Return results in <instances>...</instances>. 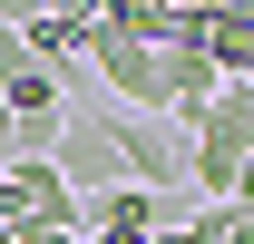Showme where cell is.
I'll list each match as a JSON object with an SVG mask.
<instances>
[{"label": "cell", "mask_w": 254, "mask_h": 244, "mask_svg": "<svg viewBox=\"0 0 254 244\" xmlns=\"http://www.w3.org/2000/svg\"><path fill=\"white\" fill-rule=\"evenodd\" d=\"M195 235L205 244H254V205H195Z\"/></svg>", "instance_id": "obj_4"}, {"label": "cell", "mask_w": 254, "mask_h": 244, "mask_svg": "<svg viewBox=\"0 0 254 244\" xmlns=\"http://www.w3.org/2000/svg\"><path fill=\"white\" fill-rule=\"evenodd\" d=\"M10 30H20V49H30V59L59 78V68H78V59H88L98 10H10Z\"/></svg>", "instance_id": "obj_3"}, {"label": "cell", "mask_w": 254, "mask_h": 244, "mask_svg": "<svg viewBox=\"0 0 254 244\" xmlns=\"http://www.w3.org/2000/svg\"><path fill=\"white\" fill-rule=\"evenodd\" d=\"M78 68H98L108 98H127V118H166V68H157V49H137L127 30L98 20V39H88V59H78Z\"/></svg>", "instance_id": "obj_2"}, {"label": "cell", "mask_w": 254, "mask_h": 244, "mask_svg": "<svg viewBox=\"0 0 254 244\" xmlns=\"http://www.w3.org/2000/svg\"><path fill=\"white\" fill-rule=\"evenodd\" d=\"M10 147H20V127H10V108H0V166H10Z\"/></svg>", "instance_id": "obj_6"}, {"label": "cell", "mask_w": 254, "mask_h": 244, "mask_svg": "<svg viewBox=\"0 0 254 244\" xmlns=\"http://www.w3.org/2000/svg\"><path fill=\"white\" fill-rule=\"evenodd\" d=\"M108 147H118V185H137V195H176L186 185V137L166 118H108Z\"/></svg>", "instance_id": "obj_1"}, {"label": "cell", "mask_w": 254, "mask_h": 244, "mask_svg": "<svg viewBox=\"0 0 254 244\" xmlns=\"http://www.w3.org/2000/svg\"><path fill=\"white\" fill-rule=\"evenodd\" d=\"M215 118H225V127L254 147V88H215Z\"/></svg>", "instance_id": "obj_5"}]
</instances>
